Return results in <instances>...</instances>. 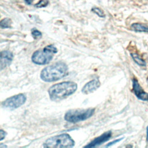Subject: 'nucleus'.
Listing matches in <instances>:
<instances>
[{
  "label": "nucleus",
  "instance_id": "f257e3e1",
  "mask_svg": "<svg viewBox=\"0 0 148 148\" xmlns=\"http://www.w3.org/2000/svg\"><path fill=\"white\" fill-rule=\"evenodd\" d=\"M68 72L67 65L62 61H58L43 68L40 77L44 82H53L65 77Z\"/></svg>",
  "mask_w": 148,
  "mask_h": 148
},
{
  "label": "nucleus",
  "instance_id": "f03ea898",
  "mask_svg": "<svg viewBox=\"0 0 148 148\" xmlns=\"http://www.w3.org/2000/svg\"><path fill=\"white\" fill-rule=\"evenodd\" d=\"M77 87V84L73 82H64L51 86L48 90V93L51 100L58 101L73 94Z\"/></svg>",
  "mask_w": 148,
  "mask_h": 148
},
{
  "label": "nucleus",
  "instance_id": "7ed1b4c3",
  "mask_svg": "<svg viewBox=\"0 0 148 148\" xmlns=\"http://www.w3.org/2000/svg\"><path fill=\"white\" fill-rule=\"evenodd\" d=\"M57 53V49L53 45H50L43 49L35 51L32 55V61L37 65H46L49 64Z\"/></svg>",
  "mask_w": 148,
  "mask_h": 148
},
{
  "label": "nucleus",
  "instance_id": "20e7f679",
  "mask_svg": "<svg viewBox=\"0 0 148 148\" xmlns=\"http://www.w3.org/2000/svg\"><path fill=\"white\" fill-rule=\"evenodd\" d=\"M75 141L68 134L56 135L47 139L43 143L44 147L60 148L72 147L75 145Z\"/></svg>",
  "mask_w": 148,
  "mask_h": 148
},
{
  "label": "nucleus",
  "instance_id": "39448f33",
  "mask_svg": "<svg viewBox=\"0 0 148 148\" xmlns=\"http://www.w3.org/2000/svg\"><path fill=\"white\" fill-rule=\"evenodd\" d=\"M94 108L71 109L66 112L64 119L68 122L75 123L90 118L95 113Z\"/></svg>",
  "mask_w": 148,
  "mask_h": 148
},
{
  "label": "nucleus",
  "instance_id": "423d86ee",
  "mask_svg": "<svg viewBox=\"0 0 148 148\" xmlns=\"http://www.w3.org/2000/svg\"><path fill=\"white\" fill-rule=\"evenodd\" d=\"M26 99V96L21 93L8 98L2 102L1 105L5 108L13 110L23 105L25 102Z\"/></svg>",
  "mask_w": 148,
  "mask_h": 148
},
{
  "label": "nucleus",
  "instance_id": "0eeeda50",
  "mask_svg": "<svg viewBox=\"0 0 148 148\" xmlns=\"http://www.w3.org/2000/svg\"><path fill=\"white\" fill-rule=\"evenodd\" d=\"M112 133L111 131H106L103 134H102L101 135L94 139L91 142H90L84 147H95L98 146L101 144L106 142L108 140H109V139L112 137Z\"/></svg>",
  "mask_w": 148,
  "mask_h": 148
},
{
  "label": "nucleus",
  "instance_id": "6e6552de",
  "mask_svg": "<svg viewBox=\"0 0 148 148\" xmlns=\"http://www.w3.org/2000/svg\"><path fill=\"white\" fill-rule=\"evenodd\" d=\"M13 58V53L8 50L2 51L0 53V69L3 70L9 66Z\"/></svg>",
  "mask_w": 148,
  "mask_h": 148
},
{
  "label": "nucleus",
  "instance_id": "1a4fd4ad",
  "mask_svg": "<svg viewBox=\"0 0 148 148\" xmlns=\"http://www.w3.org/2000/svg\"><path fill=\"white\" fill-rule=\"evenodd\" d=\"M132 87L134 94L138 99L145 101H148V94L144 91L136 79L132 80Z\"/></svg>",
  "mask_w": 148,
  "mask_h": 148
},
{
  "label": "nucleus",
  "instance_id": "9d476101",
  "mask_svg": "<svg viewBox=\"0 0 148 148\" xmlns=\"http://www.w3.org/2000/svg\"><path fill=\"white\" fill-rule=\"evenodd\" d=\"M101 86V83L98 79H94L87 83L82 88L83 93L88 94L95 91Z\"/></svg>",
  "mask_w": 148,
  "mask_h": 148
},
{
  "label": "nucleus",
  "instance_id": "9b49d317",
  "mask_svg": "<svg viewBox=\"0 0 148 148\" xmlns=\"http://www.w3.org/2000/svg\"><path fill=\"white\" fill-rule=\"evenodd\" d=\"M132 30L136 32H148V27L145 26L139 23H134L131 25Z\"/></svg>",
  "mask_w": 148,
  "mask_h": 148
},
{
  "label": "nucleus",
  "instance_id": "f8f14e48",
  "mask_svg": "<svg viewBox=\"0 0 148 148\" xmlns=\"http://www.w3.org/2000/svg\"><path fill=\"white\" fill-rule=\"evenodd\" d=\"M131 57L134 61L139 66H145L146 65V62L136 53H131Z\"/></svg>",
  "mask_w": 148,
  "mask_h": 148
},
{
  "label": "nucleus",
  "instance_id": "ddd939ff",
  "mask_svg": "<svg viewBox=\"0 0 148 148\" xmlns=\"http://www.w3.org/2000/svg\"><path fill=\"white\" fill-rule=\"evenodd\" d=\"M12 20L9 18L2 19L0 22V27L1 28H11Z\"/></svg>",
  "mask_w": 148,
  "mask_h": 148
},
{
  "label": "nucleus",
  "instance_id": "4468645a",
  "mask_svg": "<svg viewBox=\"0 0 148 148\" xmlns=\"http://www.w3.org/2000/svg\"><path fill=\"white\" fill-rule=\"evenodd\" d=\"M92 11L94 13L97 14L99 17H105V14H104L103 12L101 9H99L98 8L95 7V8H93L92 9Z\"/></svg>",
  "mask_w": 148,
  "mask_h": 148
},
{
  "label": "nucleus",
  "instance_id": "2eb2a0df",
  "mask_svg": "<svg viewBox=\"0 0 148 148\" xmlns=\"http://www.w3.org/2000/svg\"><path fill=\"white\" fill-rule=\"evenodd\" d=\"M49 3L47 0H40L35 5V6L36 8H43L46 6Z\"/></svg>",
  "mask_w": 148,
  "mask_h": 148
},
{
  "label": "nucleus",
  "instance_id": "dca6fc26",
  "mask_svg": "<svg viewBox=\"0 0 148 148\" xmlns=\"http://www.w3.org/2000/svg\"><path fill=\"white\" fill-rule=\"evenodd\" d=\"M32 35L33 36L34 39H38V38H40L42 35V33L39 31H38L36 29H34L32 31Z\"/></svg>",
  "mask_w": 148,
  "mask_h": 148
},
{
  "label": "nucleus",
  "instance_id": "f3484780",
  "mask_svg": "<svg viewBox=\"0 0 148 148\" xmlns=\"http://www.w3.org/2000/svg\"><path fill=\"white\" fill-rule=\"evenodd\" d=\"M7 135V132L3 130H0V140H2Z\"/></svg>",
  "mask_w": 148,
  "mask_h": 148
},
{
  "label": "nucleus",
  "instance_id": "a211bd4d",
  "mask_svg": "<svg viewBox=\"0 0 148 148\" xmlns=\"http://www.w3.org/2000/svg\"><path fill=\"white\" fill-rule=\"evenodd\" d=\"M122 139H123V138H120V139H118L114 140H113V142H110L109 144H108V145H106V146H107V147H108V146H111V145H114V143H117V142H120V140H121Z\"/></svg>",
  "mask_w": 148,
  "mask_h": 148
},
{
  "label": "nucleus",
  "instance_id": "6ab92c4d",
  "mask_svg": "<svg viewBox=\"0 0 148 148\" xmlns=\"http://www.w3.org/2000/svg\"><path fill=\"white\" fill-rule=\"evenodd\" d=\"M28 5H31L32 3V1L31 0H24Z\"/></svg>",
  "mask_w": 148,
  "mask_h": 148
},
{
  "label": "nucleus",
  "instance_id": "aec40b11",
  "mask_svg": "<svg viewBox=\"0 0 148 148\" xmlns=\"http://www.w3.org/2000/svg\"><path fill=\"white\" fill-rule=\"evenodd\" d=\"M146 140H147V142H148V125L146 128Z\"/></svg>",
  "mask_w": 148,
  "mask_h": 148
},
{
  "label": "nucleus",
  "instance_id": "412c9836",
  "mask_svg": "<svg viewBox=\"0 0 148 148\" xmlns=\"http://www.w3.org/2000/svg\"><path fill=\"white\" fill-rule=\"evenodd\" d=\"M146 82H147V86H148V77H147V79H146Z\"/></svg>",
  "mask_w": 148,
  "mask_h": 148
}]
</instances>
